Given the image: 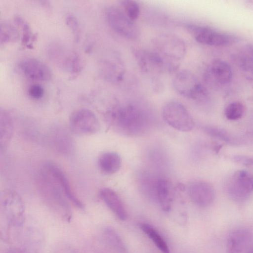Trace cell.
Masks as SVG:
<instances>
[{"instance_id":"5b68a950","label":"cell","mask_w":253,"mask_h":253,"mask_svg":"<svg viewBox=\"0 0 253 253\" xmlns=\"http://www.w3.org/2000/svg\"><path fill=\"white\" fill-rule=\"evenodd\" d=\"M185 27L197 42L205 45L226 46L235 43L239 40L236 35L207 26L188 24Z\"/></svg>"},{"instance_id":"83f0119b","label":"cell","mask_w":253,"mask_h":253,"mask_svg":"<svg viewBox=\"0 0 253 253\" xmlns=\"http://www.w3.org/2000/svg\"><path fill=\"white\" fill-rule=\"evenodd\" d=\"M123 11L127 16L134 21L140 15V8L139 4L134 0H125L121 1Z\"/></svg>"},{"instance_id":"7a4b0ae2","label":"cell","mask_w":253,"mask_h":253,"mask_svg":"<svg viewBox=\"0 0 253 253\" xmlns=\"http://www.w3.org/2000/svg\"><path fill=\"white\" fill-rule=\"evenodd\" d=\"M38 185L48 206L65 219L69 221L71 212L66 197L57 183L42 168L38 176Z\"/></svg>"},{"instance_id":"5bb4252c","label":"cell","mask_w":253,"mask_h":253,"mask_svg":"<svg viewBox=\"0 0 253 253\" xmlns=\"http://www.w3.org/2000/svg\"><path fill=\"white\" fill-rule=\"evenodd\" d=\"M42 169L54 180L70 202L79 209L84 208L83 203L75 193L67 176L59 166L51 162H47L43 165Z\"/></svg>"},{"instance_id":"7402d4cb","label":"cell","mask_w":253,"mask_h":253,"mask_svg":"<svg viewBox=\"0 0 253 253\" xmlns=\"http://www.w3.org/2000/svg\"><path fill=\"white\" fill-rule=\"evenodd\" d=\"M232 60L245 77L253 81V58L243 48L232 55Z\"/></svg>"},{"instance_id":"ac0fdd59","label":"cell","mask_w":253,"mask_h":253,"mask_svg":"<svg viewBox=\"0 0 253 253\" xmlns=\"http://www.w3.org/2000/svg\"><path fill=\"white\" fill-rule=\"evenodd\" d=\"M99 195L106 206L120 219L125 220L126 219L127 213L124 204L120 197L114 190L104 188L100 190Z\"/></svg>"},{"instance_id":"9a60e30c","label":"cell","mask_w":253,"mask_h":253,"mask_svg":"<svg viewBox=\"0 0 253 253\" xmlns=\"http://www.w3.org/2000/svg\"><path fill=\"white\" fill-rule=\"evenodd\" d=\"M18 66L27 78L37 81H46L52 77L49 67L41 60L31 57L21 59Z\"/></svg>"},{"instance_id":"8992f818","label":"cell","mask_w":253,"mask_h":253,"mask_svg":"<svg viewBox=\"0 0 253 253\" xmlns=\"http://www.w3.org/2000/svg\"><path fill=\"white\" fill-rule=\"evenodd\" d=\"M155 51L166 60L176 63L186 55L184 42L179 37L170 34H160L152 40Z\"/></svg>"},{"instance_id":"9c48e42d","label":"cell","mask_w":253,"mask_h":253,"mask_svg":"<svg viewBox=\"0 0 253 253\" xmlns=\"http://www.w3.org/2000/svg\"><path fill=\"white\" fill-rule=\"evenodd\" d=\"M105 13L109 25L118 35L129 40H135L139 37L138 27L127 16L122 9L110 6L106 9Z\"/></svg>"},{"instance_id":"d6986e66","label":"cell","mask_w":253,"mask_h":253,"mask_svg":"<svg viewBox=\"0 0 253 253\" xmlns=\"http://www.w3.org/2000/svg\"><path fill=\"white\" fill-rule=\"evenodd\" d=\"M13 131V123L10 113L6 110L0 111V151L1 153L7 149Z\"/></svg>"},{"instance_id":"3957f363","label":"cell","mask_w":253,"mask_h":253,"mask_svg":"<svg viewBox=\"0 0 253 253\" xmlns=\"http://www.w3.org/2000/svg\"><path fill=\"white\" fill-rule=\"evenodd\" d=\"M133 53L139 69L150 77L154 85L160 83L159 77L163 72L172 71L177 66L176 63L166 60L155 50L135 49Z\"/></svg>"},{"instance_id":"4fadbf2b","label":"cell","mask_w":253,"mask_h":253,"mask_svg":"<svg viewBox=\"0 0 253 253\" xmlns=\"http://www.w3.org/2000/svg\"><path fill=\"white\" fill-rule=\"evenodd\" d=\"M231 67L226 61L215 59L210 63L204 74L205 83L211 87H219L228 84L232 80Z\"/></svg>"},{"instance_id":"52a82bcc","label":"cell","mask_w":253,"mask_h":253,"mask_svg":"<svg viewBox=\"0 0 253 253\" xmlns=\"http://www.w3.org/2000/svg\"><path fill=\"white\" fill-rule=\"evenodd\" d=\"M225 189L233 201L245 202L253 192V173L243 169L236 171L227 181Z\"/></svg>"},{"instance_id":"6da1fadb","label":"cell","mask_w":253,"mask_h":253,"mask_svg":"<svg viewBox=\"0 0 253 253\" xmlns=\"http://www.w3.org/2000/svg\"><path fill=\"white\" fill-rule=\"evenodd\" d=\"M111 125L127 135H137L148 128L149 120L147 114L139 106L132 103L117 105L107 113Z\"/></svg>"},{"instance_id":"d6a6232c","label":"cell","mask_w":253,"mask_h":253,"mask_svg":"<svg viewBox=\"0 0 253 253\" xmlns=\"http://www.w3.org/2000/svg\"><path fill=\"white\" fill-rule=\"evenodd\" d=\"M243 48L253 58V44H248Z\"/></svg>"},{"instance_id":"30bf717a","label":"cell","mask_w":253,"mask_h":253,"mask_svg":"<svg viewBox=\"0 0 253 253\" xmlns=\"http://www.w3.org/2000/svg\"><path fill=\"white\" fill-rule=\"evenodd\" d=\"M48 54L51 60L64 70L76 73L82 68V59L78 53L62 44L52 43Z\"/></svg>"},{"instance_id":"e0dca14e","label":"cell","mask_w":253,"mask_h":253,"mask_svg":"<svg viewBox=\"0 0 253 253\" xmlns=\"http://www.w3.org/2000/svg\"><path fill=\"white\" fill-rule=\"evenodd\" d=\"M252 235L245 228L232 231L228 235L226 242L227 253H241L247 249L251 243Z\"/></svg>"},{"instance_id":"ffe728a7","label":"cell","mask_w":253,"mask_h":253,"mask_svg":"<svg viewBox=\"0 0 253 253\" xmlns=\"http://www.w3.org/2000/svg\"><path fill=\"white\" fill-rule=\"evenodd\" d=\"M101 68L103 77L110 82L119 83L124 79L125 68L120 59L115 58L105 60Z\"/></svg>"},{"instance_id":"ba28073f","label":"cell","mask_w":253,"mask_h":253,"mask_svg":"<svg viewBox=\"0 0 253 253\" xmlns=\"http://www.w3.org/2000/svg\"><path fill=\"white\" fill-rule=\"evenodd\" d=\"M162 114L164 120L171 127L182 132L191 130L193 120L185 107L181 103L170 101L163 106Z\"/></svg>"},{"instance_id":"f1b7e54d","label":"cell","mask_w":253,"mask_h":253,"mask_svg":"<svg viewBox=\"0 0 253 253\" xmlns=\"http://www.w3.org/2000/svg\"><path fill=\"white\" fill-rule=\"evenodd\" d=\"M15 20L22 28L23 44L27 46L30 45L34 40V36L33 35L28 24L20 17H16Z\"/></svg>"},{"instance_id":"836d02e7","label":"cell","mask_w":253,"mask_h":253,"mask_svg":"<svg viewBox=\"0 0 253 253\" xmlns=\"http://www.w3.org/2000/svg\"><path fill=\"white\" fill-rule=\"evenodd\" d=\"M7 253H26L24 252L23 250L17 249V248H12L9 250Z\"/></svg>"},{"instance_id":"4dcf8cb0","label":"cell","mask_w":253,"mask_h":253,"mask_svg":"<svg viewBox=\"0 0 253 253\" xmlns=\"http://www.w3.org/2000/svg\"><path fill=\"white\" fill-rule=\"evenodd\" d=\"M232 160L242 165L253 168V157L246 155H235Z\"/></svg>"},{"instance_id":"4316f807","label":"cell","mask_w":253,"mask_h":253,"mask_svg":"<svg viewBox=\"0 0 253 253\" xmlns=\"http://www.w3.org/2000/svg\"><path fill=\"white\" fill-rule=\"evenodd\" d=\"M245 107L239 101H234L229 104L226 107L224 114L226 118L230 120H237L244 114Z\"/></svg>"},{"instance_id":"603a6c76","label":"cell","mask_w":253,"mask_h":253,"mask_svg":"<svg viewBox=\"0 0 253 253\" xmlns=\"http://www.w3.org/2000/svg\"><path fill=\"white\" fill-rule=\"evenodd\" d=\"M155 188L157 197L162 209L165 211H169L172 198L171 184L167 180L159 179L156 183Z\"/></svg>"},{"instance_id":"8fae6325","label":"cell","mask_w":253,"mask_h":253,"mask_svg":"<svg viewBox=\"0 0 253 253\" xmlns=\"http://www.w3.org/2000/svg\"><path fill=\"white\" fill-rule=\"evenodd\" d=\"M0 209L6 218L14 225H20L24 218L25 206L15 191L5 189L0 194Z\"/></svg>"},{"instance_id":"7c38bea8","label":"cell","mask_w":253,"mask_h":253,"mask_svg":"<svg viewBox=\"0 0 253 253\" xmlns=\"http://www.w3.org/2000/svg\"><path fill=\"white\" fill-rule=\"evenodd\" d=\"M72 130L80 135H91L100 129V123L93 112L86 108H81L73 112L70 117Z\"/></svg>"},{"instance_id":"484cf974","label":"cell","mask_w":253,"mask_h":253,"mask_svg":"<svg viewBox=\"0 0 253 253\" xmlns=\"http://www.w3.org/2000/svg\"><path fill=\"white\" fill-rule=\"evenodd\" d=\"M1 44L12 42L17 40L19 33L17 29L11 23L3 22L0 24Z\"/></svg>"},{"instance_id":"d4e9b609","label":"cell","mask_w":253,"mask_h":253,"mask_svg":"<svg viewBox=\"0 0 253 253\" xmlns=\"http://www.w3.org/2000/svg\"><path fill=\"white\" fill-rule=\"evenodd\" d=\"M141 228L163 253H169V247L165 240L153 227L147 224H142Z\"/></svg>"},{"instance_id":"44dd1931","label":"cell","mask_w":253,"mask_h":253,"mask_svg":"<svg viewBox=\"0 0 253 253\" xmlns=\"http://www.w3.org/2000/svg\"><path fill=\"white\" fill-rule=\"evenodd\" d=\"M98 166L103 173L106 174H112L120 169L121 158L116 152H106L99 156Z\"/></svg>"},{"instance_id":"2e32d148","label":"cell","mask_w":253,"mask_h":253,"mask_svg":"<svg viewBox=\"0 0 253 253\" xmlns=\"http://www.w3.org/2000/svg\"><path fill=\"white\" fill-rule=\"evenodd\" d=\"M188 195L196 205L206 207L211 205L214 199L215 192L212 185L204 181L191 183L188 187Z\"/></svg>"},{"instance_id":"cb8c5ba5","label":"cell","mask_w":253,"mask_h":253,"mask_svg":"<svg viewBox=\"0 0 253 253\" xmlns=\"http://www.w3.org/2000/svg\"><path fill=\"white\" fill-rule=\"evenodd\" d=\"M204 130L209 135L222 140L228 144L238 145L241 143L240 140L230 134L226 130L212 126H205Z\"/></svg>"},{"instance_id":"1f68e13d","label":"cell","mask_w":253,"mask_h":253,"mask_svg":"<svg viewBox=\"0 0 253 253\" xmlns=\"http://www.w3.org/2000/svg\"><path fill=\"white\" fill-rule=\"evenodd\" d=\"M67 22L69 26L72 28L75 35L76 36L79 35V25L77 20L76 18L72 16L69 15L67 17Z\"/></svg>"},{"instance_id":"e575fe53","label":"cell","mask_w":253,"mask_h":253,"mask_svg":"<svg viewBox=\"0 0 253 253\" xmlns=\"http://www.w3.org/2000/svg\"><path fill=\"white\" fill-rule=\"evenodd\" d=\"M246 253H253V247L250 248L246 252Z\"/></svg>"},{"instance_id":"277c9868","label":"cell","mask_w":253,"mask_h":253,"mask_svg":"<svg viewBox=\"0 0 253 253\" xmlns=\"http://www.w3.org/2000/svg\"><path fill=\"white\" fill-rule=\"evenodd\" d=\"M172 84L177 93L186 98L200 102L209 99L207 89L187 70L178 71L173 78Z\"/></svg>"},{"instance_id":"f546056e","label":"cell","mask_w":253,"mask_h":253,"mask_svg":"<svg viewBox=\"0 0 253 253\" xmlns=\"http://www.w3.org/2000/svg\"><path fill=\"white\" fill-rule=\"evenodd\" d=\"M28 93L34 99H40L44 94V89L40 84H33L29 87Z\"/></svg>"}]
</instances>
